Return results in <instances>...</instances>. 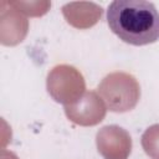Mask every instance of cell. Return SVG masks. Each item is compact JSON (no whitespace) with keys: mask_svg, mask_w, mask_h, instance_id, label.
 <instances>
[{"mask_svg":"<svg viewBox=\"0 0 159 159\" xmlns=\"http://www.w3.org/2000/svg\"><path fill=\"white\" fill-rule=\"evenodd\" d=\"M65 113L71 122L78 125H96L103 120L106 106L94 91H87L76 103L65 106Z\"/></svg>","mask_w":159,"mask_h":159,"instance_id":"obj_5","label":"cell"},{"mask_svg":"<svg viewBox=\"0 0 159 159\" xmlns=\"http://www.w3.org/2000/svg\"><path fill=\"white\" fill-rule=\"evenodd\" d=\"M98 93L111 112L132 111L140 98V86L135 77L127 72H112L98 84Z\"/></svg>","mask_w":159,"mask_h":159,"instance_id":"obj_2","label":"cell"},{"mask_svg":"<svg viewBox=\"0 0 159 159\" xmlns=\"http://www.w3.org/2000/svg\"><path fill=\"white\" fill-rule=\"evenodd\" d=\"M103 9L93 2H71L62 6L66 21L76 29H88L97 24Z\"/></svg>","mask_w":159,"mask_h":159,"instance_id":"obj_6","label":"cell"},{"mask_svg":"<svg viewBox=\"0 0 159 159\" xmlns=\"http://www.w3.org/2000/svg\"><path fill=\"white\" fill-rule=\"evenodd\" d=\"M46 86L50 96L65 106L76 103L84 94L86 89L83 76L70 65L55 66L47 75Z\"/></svg>","mask_w":159,"mask_h":159,"instance_id":"obj_3","label":"cell"},{"mask_svg":"<svg viewBox=\"0 0 159 159\" xmlns=\"http://www.w3.org/2000/svg\"><path fill=\"white\" fill-rule=\"evenodd\" d=\"M96 144L104 159H127L132 150L129 133L118 125H106L97 132Z\"/></svg>","mask_w":159,"mask_h":159,"instance_id":"obj_4","label":"cell"},{"mask_svg":"<svg viewBox=\"0 0 159 159\" xmlns=\"http://www.w3.org/2000/svg\"><path fill=\"white\" fill-rule=\"evenodd\" d=\"M142 147L152 159H159V124H153L142 135Z\"/></svg>","mask_w":159,"mask_h":159,"instance_id":"obj_7","label":"cell"},{"mask_svg":"<svg viewBox=\"0 0 159 159\" xmlns=\"http://www.w3.org/2000/svg\"><path fill=\"white\" fill-rule=\"evenodd\" d=\"M111 31L125 43L144 46L159 40V11L145 0H114L107 10Z\"/></svg>","mask_w":159,"mask_h":159,"instance_id":"obj_1","label":"cell"}]
</instances>
